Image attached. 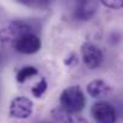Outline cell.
<instances>
[{"instance_id": "1", "label": "cell", "mask_w": 123, "mask_h": 123, "mask_svg": "<svg viewBox=\"0 0 123 123\" xmlns=\"http://www.w3.org/2000/svg\"><path fill=\"white\" fill-rule=\"evenodd\" d=\"M59 102L62 110H65L68 114L74 115V114L80 112L84 109L86 104V98L80 86L73 85V86L66 87L61 92Z\"/></svg>"}, {"instance_id": "2", "label": "cell", "mask_w": 123, "mask_h": 123, "mask_svg": "<svg viewBox=\"0 0 123 123\" xmlns=\"http://www.w3.org/2000/svg\"><path fill=\"white\" fill-rule=\"evenodd\" d=\"M30 32H34L30 24L23 20H13L0 29V43L4 47L13 48L20 37Z\"/></svg>"}, {"instance_id": "3", "label": "cell", "mask_w": 123, "mask_h": 123, "mask_svg": "<svg viewBox=\"0 0 123 123\" xmlns=\"http://www.w3.org/2000/svg\"><path fill=\"white\" fill-rule=\"evenodd\" d=\"M91 115L96 123H116L117 121L115 108L104 100H99L92 105Z\"/></svg>"}, {"instance_id": "4", "label": "cell", "mask_w": 123, "mask_h": 123, "mask_svg": "<svg viewBox=\"0 0 123 123\" xmlns=\"http://www.w3.org/2000/svg\"><path fill=\"white\" fill-rule=\"evenodd\" d=\"M80 51H81L82 61L88 69H96L100 67V65L103 63L104 60L103 51L96 44L91 42H85L82 43Z\"/></svg>"}, {"instance_id": "5", "label": "cell", "mask_w": 123, "mask_h": 123, "mask_svg": "<svg viewBox=\"0 0 123 123\" xmlns=\"http://www.w3.org/2000/svg\"><path fill=\"white\" fill-rule=\"evenodd\" d=\"M32 108H34V103L31 102V99L20 96V97H16L11 102L8 114L12 118L26 120L32 115Z\"/></svg>"}, {"instance_id": "6", "label": "cell", "mask_w": 123, "mask_h": 123, "mask_svg": "<svg viewBox=\"0 0 123 123\" xmlns=\"http://www.w3.org/2000/svg\"><path fill=\"white\" fill-rule=\"evenodd\" d=\"M42 47L41 38L35 34V32H30L24 35L23 37H20L18 41L16 42V44L13 45V49L20 54H35L37 53Z\"/></svg>"}, {"instance_id": "7", "label": "cell", "mask_w": 123, "mask_h": 123, "mask_svg": "<svg viewBox=\"0 0 123 123\" xmlns=\"http://www.w3.org/2000/svg\"><path fill=\"white\" fill-rule=\"evenodd\" d=\"M86 90L92 98H103L112 92V86L102 79H96L87 84Z\"/></svg>"}, {"instance_id": "8", "label": "cell", "mask_w": 123, "mask_h": 123, "mask_svg": "<svg viewBox=\"0 0 123 123\" xmlns=\"http://www.w3.org/2000/svg\"><path fill=\"white\" fill-rule=\"evenodd\" d=\"M98 2L97 1H80L74 11V16L79 20H90L98 10Z\"/></svg>"}, {"instance_id": "9", "label": "cell", "mask_w": 123, "mask_h": 123, "mask_svg": "<svg viewBox=\"0 0 123 123\" xmlns=\"http://www.w3.org/2000/svg\"><path fill=\"white\" fill-rule=\"evenodd\" d=\"M37 74H38V71H37L36 67H34V66H25V67H22L18 71L16 78H17V81L18 82H25L28 79H30V78L37 75Z\"/></svg>"}, {"instance_id": "10", "label": "cell", "mask_w": 123, "mask_h": 123, "mask_svg": "<svg viewBox=\"0 0 123 123\" xmlns=\"http://www.w3.org/2000/svg\"><path fill=\"white\" fill-rule=\"evenodd\" d=\"M47 87H48L47 80H45L44 78H42L36 85H34V86L31 87V93H32L36 98H41L42 96L44 94V92L47 91Z\"/></svg>"}, {"instance_id": "11", "label": "cell", "mask_w": 123, "mask_h": 123, "mask_svg": "<svg viewBox=\"0 0 123 123\" xmlns=\"http://www.w3.org/2000/svg\"><path fill=\"white\" fill-rule=\"evenodd\" d=\"M100 4L105 7L112 8V10H120L123 8V0H103Z\"/></svg>"}, {"instance_id": "12", "label": "cell", "mask_w": 123, "mask_h": 123, "mask_svg": "<svg viewBox=\"0 0 123 123\" xmlns=\"http://www.w3.org/2000/svg\"><path fill=\"white\" fill-rule=\"evenodd\" d=\"M77 62H78V56H77L74 53L69 54V55L65 59V65H66V66H69V67L74 66Z\"/></svg>"}, {"instance_id": "13", "label": "cell", "mask_w": 123, "mask_h": 123, "mask_svg": "<svg viewBox=\"0 0 123 123\" xmlns=\"http://www.w3.org/2000/svg\"><path fill=\"white\" fill-rule=\"evenodd\" d=\"M42 123H50V122H42Z\"/></svg>"}]
</instances>
